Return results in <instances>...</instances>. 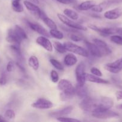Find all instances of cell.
Listing matches in <instances>:
<instances>
[{
	"instance_id": "obj_35",
	"label": "cell",
	"mask_w": 122,
	"mask_h": 122,
	"mask_svg": "<svg viewBox=\"0 0 122 122\" xmlns=\"http://www.w3.org/2000/svg\"><path fill=\"white\" fill-rule=\"evenodd\" d=\"M57 120L58 121L62 122H79L80 120L77 119H73V118L65 117H59L57 118Z\"/></svg>"
},
{
	"instance_id": "obj_16",
	"label": "cell",
	"mask_w": 122,
	"mask_h": 122,
	"mask_svg": "<svg viewBox=\"0 0 122 122\" xmlns=\"http://www.w3.org/2000/svg\"><path fill=\"white\" fill-rule=\"evenodd\" d=\"M73 110V107L72 106H68V107H65V108H63L60 110L56 111V112H52V113H50L49 116L52 117H63L66 115L69 114Z\"/></svg>"
},
{
	"instance_id": "obj_8",
	"label": "cell",
	"mask_w": 122,
	"mask_h": 122,
	"mask_svg": "<svg viewBox=\"0 0 122 122\" xmlns=\"http://www.w3.org/2000/svg\"><path fill=\"white\" fill-rule=\"evenodd\" d=\"M114 106V101L111 98L106 97H104L101 98V100L99 101V104L98 107L96 108L95 110L93 112H100V111L106 110H110ZM93 113V112H92Z\"/></svg>"
},
{
	"instance_id": "obj_29",
	"label": "cell",
	"mask_w": 122,
	"mask_h": 122,
	"mask_svg": "<svg viewBox=\"0 0 122 122\" xmlns=\"http://www.w3.org/2000/svg\"><path fill=\"white\" fill-rule=\"evenodd\" d=\"M50 35L51 36L57 39H62L63 38V33L61 31L58 30L57 29L50 30Z\"/></svg>"
},
{
	"instance_id": "obj_44",
	"label": "cell",
	"mask_w": 122,
	"mask_h": 122,
	"mask_svg": "<svg viewBox=\"0 0 122 122\" xmlns=\"http://www.w3.org/2000/svg\"><path fill=\"white\" fill-rule=\"evenodd\" d=\"M117 34L118 35L122 36V27H117Z\"/></svg>"
},
{
	"instance_id": "obj_7",
	"label": "cell",
	"mask_w": 122,
	"mask_h": 122,
	"mask_svg": "<svg viewBox=\"0 0 122 122\" xmlns=\"http://www.w3.org/2000/svg\"><path fill=\"white\" fill-rule=\"evenodd\" d=\"M89 27L92 30L100 33L104 36L117 34V27H100L93 25H89Z\"/></svg>"
},
{
	"instance_id": "obj_9",
	"label": "cell",
	"mask_w": 122,
	"mask_h": 122,
	"mask_svg": "<svg viewBox=\"0 0 122 122\" xmlns=\"http://www.w3.org/2000/svg\"><path fill=\"white\" fill-rule=\"evenodd\" d=\"M92 116L96 119H106L109 118L116 117L119 116L118 113L110 110L100 111V112H95L92 113Z\"/></svg>"
},
{
	"instance_id": "obj_3",
	"label": "cell",
	"mask_w": 122,
	"mask_h": 122,
	"mask_svg": "<svg viewBox=\"0 0 122 122\" xmlns=\"http://www.w3.org/2000/svg\"><path fill=\"white\" fill-rule=\"evenodd\" d=\"M57 17L58 19L63 23V24L66 25V26H68V27H71L72 29H74L76 30H83V31H86L87 30V28L84 26H82L80 24L77 23L76 22H74L72 20H71V19H68L67 17V16L66 15H63L62 14H60L58 13L57 14Z\"/></svg>"
},
{
	"instance_id": "obj_13",
	"label": "cell",
	"mask_w": 122,
	"mask_h": 122,
	"mask_svg": "<svg viewBox=\"0 0 122 122\" xmlns=\"http://www.w3.org/2000/svg\"><path fill=\"white\" fill-rule=\"evenodd\" d=\"M6 41L11 44L20 45L22 41V39L16 34L14 29H10L8 31V34L6 37Z\"/></svg>"
},
{
	"instance_id": "obj_40",
	"label": "cell",
	"mask_w": 122,
	"mask_h": 122,
	"mask_svg": "<svg viewBox=\"0 0 122 122\" xmlns=\"http://www.w3.org/2000/svg\"><path fill=\"white\" fill-rule=\"evenodd\" d=\"M70 38L72 41H75V42H78L81 40V37H80L79 36L75 34L70 35Z\"/></svg>"
},
{
	"instance_id": "obj_22",
	"label": "cell",
	"mask_w": 122,
	"mask_h": 122,
	"mask_svg": "<svg viewBox=\"0 0 122 122\" xmlns=\"http://www.w3.org/2000/svg\"><path fill=\"white\" fill-rule=\"evenodd\" d=\"M75 94L81 99H83L87 97V94H88L87 89L84 88V86H81L78 85H77L76 87L75 88Z\"/></svg>"
},
{
	"instance_id": "obj_33",
	"label": "cell",
	"mask_w": 122,
	"mask_h": 122,
	"mask_svg": "<svg viewBox=\"0 0 122 122\" xmlns=\"http://www.w3.org/2000/svg\"><path fill=\"white\" fill-rule=\"evenodd\" d=\"M4 117L6 119H8V120H11V119H13L15 118L16 114L14 111L11 109H8L6 110V113H5Z\"/></svg>"
},
{
	"instance_id": "obj_18",
	"label": "cell",
	"mask_w": 122,
	"mask_h": 122,
	"mask_svg": "<svg viewBox=\"0 0 122 122\" xmlns=\"http://www.w3.org/2000/svg\"><path fill=\"white\" fill-rule=\"evenodd\" d=\"M85 79H86V81L93 82V83H101V84H108L110 83L107 80L100 78L99 76H95L94 75H90V74L86 73H85Z\"/></svg>"
},
{
	"instance_id": "obj_19",
	"label": "cell",
	"mask_w": 122,
	"mask_h": 122,
	"mask_svg": "<svg viewBox=\"0 0 122 122\" xmlns=\"http://www.w3.org/2000/svg\"><path fill=\"white\" fill-rule=\"evenodd\" d=\"M112 2H113L112 1H105L99 4H95L91 8V10L94 12H96V13H101L105 9H106L108 7H110Z\"/></svg>"
},
{
	"instance_id": "obj_25",
	"label": "cell",
	"mask_w": 122,
	"mask_h": 122,
	"mask_svg": "<svg viewBox=\"0 0 122 122\" xmlns=\"http://www.w3.org/2000/svg\"><path fill=\"white\" fill-rule=\"evenodd\" d=\"M14 30V31H15L16 33V34L22 40L28 39V36L27 35H26V32H25V30H24L20 26H19V25H15Z\"/></svg>"
},
{
	"instance_id": "obj_12",
	"label": "cell",
	"mask_w": 122,
	"mask_h": 122,
	"mask_svg": "<svg viewBox=\"0 0 122 122\" xmlns=\"http://www.w3.org/2000/svg\"><path fill=\"white\" fill-rule=\"evenodd\" d=\"M122 15V8L117 7L104 13V17L109 20H116Z\"/></svg>"
},
{
	"instance_id": "obj_31",
	"label": "cell",
	"mask_w": 122,
	"mask_h": 122,
	"mask_svg": "<svg viewBox=\"0 0 122 122\" xmlns=\"http://www.w3.org/2000/svg\"><path fill=\"white\" fill-rule=\"evenodd\" d=\"M50 62L51 64L53 65V66L57 70H61V71H63L64 70V67L62 65V63H60L59 61L56 60V59H53V58H51L50 60Z\"/></svg>"
},
{
	"instance_id": "obj_4",
	"label": "cell",
	"mask_w": 122,
	"mask_h": 122,
	"mask_svg": "<svg viewBox=\"0 0 122 122\" xmlns=\"http://www.w3.org/2000/svg\"><path fill=\"white\" fill-rule=\"evenodd\" d=\"M85 64L83 62L80 63L75 69V76H76L77 85L83 86H84L86 79H85Z\"/></svg>"
},
{
	"instance_id": "obj_30",
	"label": "cell",
	"mask_w": 122,
	"mask_h": 122,
	"mask_svg": "<svg viewBox=\"0 0 122 122\" xmlns=\"http://www.w3.org/2000/svg\"><path fill=\"white\" fill-rule=\"evenodd\" d=\"M54 47H55V50L57 51L58 52L61 54L65 53L67 50H66L65 47L64 45L62 44H61V42L57 41H55L54 42Z\"/></svg>"
},
{
	"instance_id": "obj_6",
	"label": "cell",
	"mask_w": 122,
	"mask_h": 122,
	"mask_svg": "<svg viewBox=\"0 0 122 122\" xmlns=\"http://www.w3.org/2000/svg\"><path fill=\"white\" fill-rule=\"evenodd\" d=\"M104 69L112 73L117 74L122 70V57L111 63H106Z\"/></svg>"
},
{
	"instance_id": "obj_26",
	"label": "cell",
	"mask_w": 122,
	"mask_h": 122,
	"mask_svg": "<svg viewBox=\"0 0 122 122\" xmlns=\"http://www.w3.org/2000/svg\"><path fill=\"white\" fill-rule=\"evenodd\" d=\"M65 15L66 16L68 17L72 20H77L79 17V15L75 11L72 10L68 9V8H66L63 11Z\"/></svg>"
},
{
	"instance_id": "obj_1",
	"label": "cell",
	"mask_w": 122,
	"mask_h": 122,
	"mask_svg": "<svg viewBox=\"0 0 122 122\" xmlns=\"http://www.w3.org/2000/svg\"><path fill=\"white\" fill-rule=\"evenodd\" d=\"M99 102L98 100L90 97H87L83 98L80 104V107L83 111L86 112H94L98 107Z\"/></svg>"
},
{
	"instance_id": "obj_5",
	"label": "cell",
	"mask_w": 122,
	"mask_h": 122,
	"mask_svg": "<svg viewBox=\"0 0 122 122\" xmlns=\"http://www.w3.org/2000/svg\"><path fill=\"white\" fill-rule=\"evenodd\" d=\"M57 88L62 92L75 95V88L70 81L67 79H61L59 82Z\"/></svg>"
},
{
	"instance_id": "obj_11",
	"label": "cell",
	"mask_w": 122,
	"mask_h": 122,
	"mask_svg": "<svg viewBox=\"0 0 122 122\" xmlns=\"http://www.w3.org/2000/svg\"><path fill=\"white\" fill-rule=\"evenodd\" d=\"M84 43L86 44L88 50L89 51L90 53L92 56L96 57H101L104 56L102 50L95 44L89 42L87 41H86L84 42Z\"/></svg>"
},
{
	"instance_id": "obj_49",
	"label": "cell",
	"mask_w": 122,
	"mask_h": 122,
	"mask_svg": "<svg viewBox=\"0 0 122 122\" xmlns=\"http://www.w3.org/2000/svg\"></svg>"
},
{
	"instance_id": "obj_42",
	"label": "cell",
	"mask_w": 122,
	"mask_h": 122,
	"mask_svg": "<svg viewBox=\"0 0 122 122\" xmlns=\"http://www.w3.org/2000/svg\"><path fill=\"white\" fill-rule=\"evenodd\" d=\"M56 1L61 2V3L63 4H69L74 2V0H56Z\"/></svg>"
},
{
	"instance_id": "obj_27",
	"label": "cell",
	"mask_w": 122,
	"mask_h": 122,
	"mask_svg": "<svg viewBox=\"0 0 122 122\" xmlns=\"http://www.w3.org/2000/svg\"><path fill=\"white\" fill-rule=\"evenodd\" d=\"M41 20H43L44 22V23H45L49 28L51 29H57V26H56L55 21L53 20H51V19H50V18L48 17L47 15H45V17L42 18Z\"/></svg>"
},
{
	"instance_id": "obj_39",
	"label": "cell",
	"mask_w": 122,
	"mask_h": 122,
	"mask_svg": "<svg viewBox=\"0 0 122 122\" xmlns=\"http://www.w3.org/2000/svg\"><path fill=\"white\" fill-rule=\"evenodd\" d=\"M13 67H14V63H13V61H10L8 62L7 65V67H6L7 71L8 72H11V71H13Z\"/></svg>"
},
{
	"instance_id": "obj_17",
	"label": "cell",
	"mask_w": 122,
	"mask_h": 122,
	"mask_svg": "<svg viewBox=\"0 0 122 122\" xmlns=\"http://www.w3.org/2000/svg\"><path fill=\"white\" fill-rule=\"evenodd\" d=\"M93 41H94V44L102 50L104 56H107L111 53V49L108 46L107 44L102 40L99 39H94Z\"/></svg>"
},
{
	"instance_id": "obj_34",
	"label": "cell",
	"mask_w": 122,
	"mask_h": 122,
	"mask_svg": "<svg viewBox=\"0 0 122 122\" xmlns=\"http://www.w3.org/2000/svg\"><path fill=\"white\" fill-rule=\"evenodd\" d=\"M74 96V95H73V94H66V93L63 92H61V94H60V98H61V100L63 101H68V100H69Z\"/></svg>"
},
{
	"instance_id": "obj_2",
	"label": "cell",
	"mask_w": 122,
	"mask_h": 122,
	"mask_svg": "<svg viewBox=\"0 0 122 122\" xmlns=\"http://www.w3.org/2000/svg\"><path fill=\"white\" fill-rule=\"evenodd\" d=\"M67 51H69L72 53L80 55L83 57H88L89 56V52L88 51L81 46H78L76 44L71 42H66L63 44Z\"/></svg>"
},
{
	"instance_id": "obj_43",
	"label": "cell",
	"mask_w": 122,
	"mask_h": 122,
	"mask_svg": "<svg viewBox=\"0 0 122 122\" xmlns=\"http://www.w3.org/2000/svg\"><path fill=\"white\" fill-rule=\"evenodd\" d=\"M16 65H17V66L18 67H19V69H20V71H22L23 73H25V68H24L21 65V64H19V63H16Z\"/></svg>"
},
{
	"instance_id": "obj_41",
	"label": "cell",
	"mask_w": 122,
	"mask_h": 122,
	"mask_svg": "<svg viewBox=\"0 0 122 122\" xmlns=\"http://www.w3.org/2000/svg\"><path fill=\"white\" fill-rule=\"evenodd\" d=\"M116 97L117 100H122V91H117L116 92Z\"/></svg>"
},
{
	"instance_id": "obj_23",
	"label": "cell",
	"mask_w": 122,
	"mask_h": 122,
	"mask_svg": "<svg viewBox=\"0 0 122 122\" xmlns=\"http://www.w3.org/2000/svg\"><path fill=\"white\" fill-rule=\"evenodd\" d=\"M95 5V1L93 0H88L81 2L78 5V9L81 11H86L91 10V8Z\"/></svg>"
},
{
	"instance_id": "obj_10",
	"label": "cell",
	"mask_w": 122,
	"mask_h": 122,
	"mask_svg": "<svg viewBox=\"0 0 122 122\" xmlns=\"http://www.w3.org/2000/svg\"><path fill=\"white\" fill-rule=\"evenodd\" d=\"M32 107L38 109H49L53 107V103L51 101L47 100L45 98H41L38 99L35 102L31 105Z\"/></svg>"
},
{
	"instance_id": "obj_21",
	"label": "cell",
	"mask_w": 122,
	"mask_h": 122,
	"mask_svg": "<svg viewBox=\"0 0 122 122\" xmlns=\"http://www.w3.org/2000/svg\"><path fill=\"white\" fill-rule=\"evenodd\" d=\"M64 64L67 66H73L77 63V58L73 54H68L64 58Z\"/></svg>"
},
{
	"instance_id": "obj_24",
	"label": "cell",
	"mask_w": 122,
	"mask_h": 122,
	"mask_svg": "<svg viewBox=\"0 0 122 122\" xmlns=\"http://www.w3.org/2000/svg\"><path fill=\"white\" fill-rule=\"evenodd\" d=\"M28 64L33 70H37L39 69V63L38 58L35 56H32L28 60Z\"/></svg>"
},
{
	"instance_id": "obj_37",
	"label": "cell",
	"mask_w": 122,
	"mask_h": 122,
	"mask_svg": "<svg viewBox=\"0 0 122 122\" xmlns=\"http://www.w3.org/2000/svg\"><path fill=\"white\" fill-rule=\"evenodd\" d=\"M90 71L93 75H95V76H99V77H101L102 76V73L101 71L99 69H98V68L94 67L91 68Z\"/></svg>"
},
{
	"instance_id": "obj_14",
	"label": "cell",
	"mask_w": 122,
	"mask_h": 122,
	"mask_svg": "<svg viewBox=\"0 0 122 122\" xmlns=\"http://www.w3.org/2000/svg\"><path fill=\"white\" fill-rule=\"evenodd\" d=\"M26 22H27V25L29 26V27L32 30L35 31L36 32H37L39 34L41 35L44 36H47V38L50 37V34L48 33L47 30L45 28H44L43 26H41L40 25L31 22L29 21H27Z\"/></svg>"
},
{
	"instance_id": "obj_15",
	"label": "cell",
	"mask_w": 122,
	"mask_h": 122,
	"mask_svg": "<svg viewBox=\"0 0 122 122\" xmlns=\"http://www.w3.org/2000/svg\"><path fill=\"white\" fill-rule=\"evenodd\" d=\"M36 42L38 45H40L43 48H44L45 50L49 52H52L53 51V46L51 42L46 37L39 36L36 39Z\"/></svg>"
},
{
	"instance_id": "obj_48",
	"label": "cell",
	"mask_w": 122,
	"mask_h": 122,
	"mask_svg": "<svg viewBox=\"0 0 122 122\" xmlns=\"http://www.w3.org/2000/svg\"><path fill=\"white\" fill-rule=\"evenodd\" d=\"M16 1H20V0H16Z\"/></svg>"
},
{
	"instance_id": "obj_45",
	"label": "cell",
	"mask_w": 122,
	"mask_h": 122,
	"mask_svg": "<svg viewBox=\"0 0 122 122\" xmlns=\"http://www.w3.org/2000/svg\"><path fill=\"white\" fill-rule=\"evenodd\" d=\"M7 120L6 119L5 117H4L3 116H2L1 115H0V122H6Z\"/></svg>"
},
{
	"instance_id": "obj_50",
	"label": "cell",
	"mask_w": 122,
	"mask_h": 122,
	"mask_svg": "<svg viewBox=\"0 0 122 122\" xmlns=\"http://www.w3.org/2000/svg\"></svg>"
},
{
	"instance_id": "obj_47",
	"label": "cell",
	"mask_w": 122,
	"mask_h": 122,
	"mask_svg": "<svg viewBox=\"0 0 122 122\" xmlns=\"http://www.w3.org/2000/svg\"><path fill=\"white\" fill-rule=\"evenodd\" d=\"M118 108H120V109L122 110V104H121V105H120L119 106H118Z\"/></svg>"
},
{
	"instance_id": "obj_28",
	"label": "cell",
	"mask_w": 122,
	"mask_h": 122,
	"mask_svg": "<svg viewBox=\"0 0 122 122\" xmlns=\"http://www.w3.org/2000/svg\"><path fill=\"white\" fill-rule=\"evenodd\" d=\"M11 7L13 10L17 13H21V12L23 11V7L19 2V1H16V0L12 1Z\"/></svg>"
},
{
	"instance_id": "obj_36",
	"label": "cell",
	"mask_w": 122,
	"mask_h": 122,
	"mask_svg": "<svg viewBox=\"0 0 122 122\" xmlns=\"http://www.w3.org/2000/svg\"><path fill=\"white\" fill-rule=\"evenodd\" d=\"M50 76H51V80L53 82L56 83V82H58L59 77L58 73L56 72V71L52 70L51 71V73H50Z\"/></svg>"
},
{
	"instance_id": "obj_46",
	"label": "cell",
	"mask_w": 122,
	"mask_h": 122,
	"mask_svg": "<svg viewBox=\"0 0 122 122\" xmlns=\"http://www.w3.org/2000/svg\"><path fill=\"white\" fill-rule=\"evenodd\" d=\"M29 1H31V2H33V3H34V4H38L39 3V1H38V0H29Z\"/></svg>"
},
{
	"instance_id": "obj_38",
	"label": "cell",
	"mask_w": 122,
	"mask_h": 122,
	"mask_svg": "<svg viewBox=\"0 0 122 122\" xmlns=\"http://www.w3.org/2000/svg\"><path fill=\"white\" fill-rule=\"evenodd\" d=\"M7 83V76L5 73H2L0 75V85H4Z\"/></svg>"
},
{
	"instance_id": "obj_20",
	"label": "cell",
	"mask_w": 122,
	"mask_h": 122,
	"mask_svg": "<svg viewBox=\"0 0 122 122\" xmlns=\"http://www.w3.org/2000/svg\"><path fill=\"white\" fill-rule=\"evenodd\" d=\"M23 4L25 7H26V8H27V10H28L29 11L34 13L36 16L39 17V14H40V12L41 10H40V8L37 5L35 4L33 2H29V1H24Z\"/></svg>"
},
{
	"instance_id": "obj_32",
	"label": "cell",
	"mask_w": 122,
	"mask_h": 122,
	"mask_svg": "<svg viewBox=\"0 0 122 122\" xmlns=\"http://www.w3.org/2000/svg\"><path fill=\"white\" fill-rule=\"evenodd\" d=\"M110 40L114 44L122 45V36L118 35H112L110 38Z\"/></svg>"
}]
</instances>
